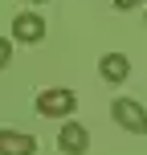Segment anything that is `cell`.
Masks as SVG:
<instances>
[{"label": "cell", "mask_w": 147, "mask_h": 155, "mask_svg": "<svg viewBox=\"0 0 147 155\" xmlns=\"http://www.w3.org/2000/svg\"><path fill=\"white\" fill-rule=\"evenodd\" d=\"M98 74H102V82H127L131 78V57L127 53H102L98 57Z\"/></svg>", "instance_id": "cell-6"}, {"label": "cell", "mask_w": 147, "mask_h": 155, "mask_svg": "<svg viewBox=\"0 0 147 155\" xmlns=\"http://www.w3.org/2000/svg\"><path fill=\"white\" fill-rule=\"evenodd\" d=\"M139 4H143V0H115L119 12H131V8H139Z\"/></svg>", "instance_id": "cell-8"}, {"label": "cell", "mask_w": 147, "mask_h": 155, "mask_svg": "<svg viewBox=\"0 0 147 155\" xmlns=\"http://www.w3.org/2000/svg\"><path fill=\"white\" fill-rule=\"evenodd\" d=\"M110 118H115L127 135H147V106L139 98H115L110 102Z\"/></svg>", "instance_id": "cell-2"}, {"label": "cell", "mask_w": 147, "mask_h": 155, "mask_svg": "<svg viewBox=\"0 0 147 155\" xmlns=\"http://www.w3.org/2000/svg\"><path fill=\"white\" fill-rule=\"evenodd\" d=\"M33 4H49V0H33Z\"/></svg>", "instance_id": "cell-9"}, {"label": "cell", "mask_w": 147, "mask_h": 155, "mask_svg": "<svg viewBox=\"0 0 147 155\" xmlns=\"http://www.w3.org/2000/svg\"><path fill=\"white\" fill-rule=\"evenodd\" d=\"M37 143H33L29 131H16V127H0V155H33Z\"/></svg>", "instance_id": "cell-5"}, {"label": "cell", "mask_w": 147, "mask_h": 155, "mask_svg": "<svg viewBox=\"0 0 147 155\" xmlns=\"http://www.w3.org/2000/svg\"><path fill=\"white\" fill-rule=\"evenodd\" d=\"M74 110H78V94L65 90V86H53V90L37 94V114L41 118H70Z\"/></svg>", "instance_id": "cell-1"}, {"label": "cell", "mask_w": 147, "mask_h": 155, "mask_svg": "<svg viewBox=\"0 0 147 155\" xmlns=\"http://www.w3.org/2000/svg\"><path fill=\"white\" fill-rule=\"evenodd\" d=\"M57 147H62V155H86L90 151V131L74 118H65L62 131H57Z\"/></svg>", "instance_id": "cell-3"}, {"label": "cell", "mask_w": 147, "mask_h": 155, "mask_svg": "<svg viewBox=\"0 0 147 155\" xmlns=\"http://www.w3.org/2000/svg\"><path fill=\"white\" fill-rule=\"evenodd\" d=\"M8 57H12V41H8V37H0V70L8 65Z\"/></svg>", "instance_id": "cell-7"}, {"label": "cell", "mask_w": 147, "mask_h": 155, "mask_svg": "<svg viewBox=\"0 0 147 155\" xmlns=\"http://www.w3.org/2000/svg\"><path fill=\"white\" fill-rule=\"evenodd\" d=\"M12 37L21 41V45L45 41V16H41V12H16L12 16Z\"/></svg>", "instance_id": "cell-4"}]
</instances>
